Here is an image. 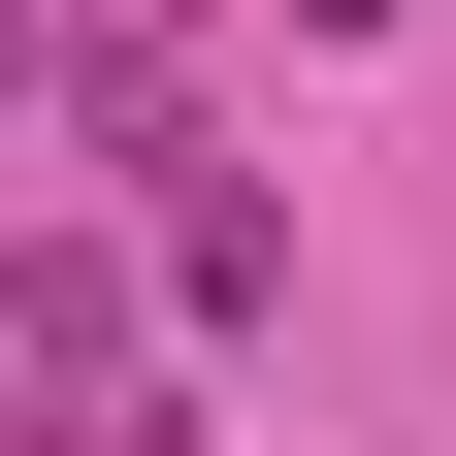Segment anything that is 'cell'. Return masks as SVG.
<instances>
[{
    "instance_id": "1",
    "label": "cell",
    "mask_w": 456,
    "mask_h": 456,
    "mask_svg": "<svg viewBox=\"0 0 456 456\" xmlns=\"http://www.w3.org/2000/svg\"><path fill=\"white\" fill-rule=\"evenodd\" d=\"M0 359H33V261H0Z\"/></svg>"
}]
</instances>
